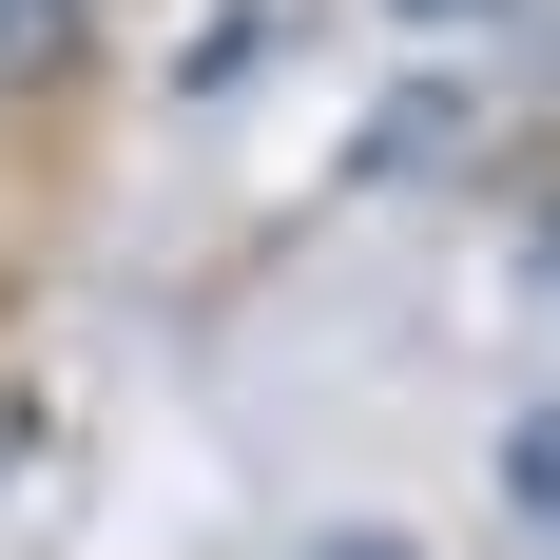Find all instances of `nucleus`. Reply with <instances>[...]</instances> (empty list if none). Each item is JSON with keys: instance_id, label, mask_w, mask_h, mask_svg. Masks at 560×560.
I'll return each mask as SVG.
<instances>
[{"instance_id": "1", "label": "nucleus", "mask_w": 560, "mask_h": 560, "mask_svg": "<svg viewBox=\"0 0 560 560\" xmlns=\"http://www.w3.org/2000/svg\"><path fill=\"white\" fill-rule=\"evenodd\" d=\"M503 503H522V541L560 560V406H522V425H503Z\"/></svg>"}, {"instance_id": "3", "label": "nucleus", "mask_w": 560, "mask_h": 560, "mask_svg": "<svg viewBox=\"0 0 560 560\" xmlns=\"http://www.w3.org/2000/svg\"><path fill=\"white\" fill-rule=\"evenodd\" d=\"M290 560H425V541H387V522H329V541H290Z\"/></svg>"}, {"instance_id": "2", "label": "nucleus", "mask_w": 560, "mask_h": 560, "mask_svg": "<svg viewBox=\"0 0 560 560\" xmlns=\"http://www.w3.org/2000/svg\"><path fill=\"white\" fill-rule=\"evenodd\" d=\"M39 78H78V0H0V97H39Z\"/></svg>"}, {"instance_id": "4", "label": "nucleus", "mask_w": 560, "mask_h": 560, "mask_svg": "<svg viewBox=\"0 0 560 560\" xmlns=\"http://www.w3.org/2000/svg\"><path fill=\"white\" fill-rule=\"evenodd\" d=\"M522 271H541V310H560V194H541V252H522Z\"/></svg>"}]
</instances>
